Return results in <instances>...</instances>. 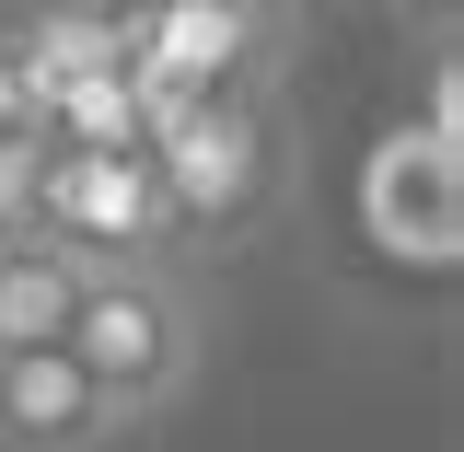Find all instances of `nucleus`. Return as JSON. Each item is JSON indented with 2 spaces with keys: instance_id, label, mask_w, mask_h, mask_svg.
<instances>
[{
  "instance_id": "f257e3e1",
  "label": "nucleus",
  "mask_w": 464,
  "mask_h": 452,
  "mask_svg": "<svg viewBox=\"0 0 464 452\" xmlns=\"http://www.w3.org/2000/svg\"><path fill=\"white\" fill-rule=\"evenodd\" d=\"M140 163L163 186V232L174 244H256L290 209V116L279 93H209V105H151L140 116Z\"/></svg>"
},
{
  "instance_id": "f03ea898",
  "label": "nucleus",
  "mask_w": 464,
  "mask_h": 452,
  "mask_svg": "<svg viewBox=\"0 0 464 452\" xmlns=\"http://www.w3.org/2000/svg\"><path fill=\"white\" fill-rule=\"evenodd\" d=\"M58 348L116 406V429H151L209 371V302H198L186 267H82V302H70V337Z\"/></svg>"
},
{
  "instance_id": "7ed1b4c3",
  "label": "nucleus",
  "mask_w": 464,
  "mask_h": 452,
  "mask_svg": "<svg viewBox=\"0 0 464 452\" xmlns=\"http://www.w3.org/2000/svg\"><path fill=\"white\" fill-rule=\"evenodd\" d=\"M279 82V12L256 0H163L128 12V93L151 105H209V93H267Z\"/></svg>"
},
{
  "instance_id": "20e7f679",
  "label": "nucleus",
  "mask_w": 464,
  "mask_h": 452,
  "mask_svg": "<svg viewBox=\"0 0 464 452\" xmlns=\"http://www.w3.org/2000/svg\"><path fill=\"white\" fill-rule=\"evenodd\" d=\"M116 406L82 383L70 348H24L0 360V452H116Z\"/></svg>"
},
{
  "instance_id": "39448f33",
  "label": "nucleus",
  "mask_w": 464,
  "mask_h": 452,
  "mask_svg": "<svg viewBox=\"0 0 464 452\" xmlns=\"http://www.w3.org/2000/svg\"><path fill=\"white\" fill-rule=\"evenodd\" d=\"M0 58H12V82H24V116H47L58 93L128 70V24H116L105 0H35V12L0 35Z\"/></svg>"
},
{
  "instance_id": "423d86ee",
  "label": "nucleus",
  "mask_w": 464,
  "mask_h": 452,
  "mask_svg": "<svg viewBox=\"0 0 464 452\" xmlns=\"http://www.w3.org/2000/svg\"><path fill=\"white\" fill-rule=\"evenodd\" d=\"M70 302H82V255H58L47 232L0 244V360L70 337Z\"/></svg>"
},
{
  "instance_id": "0eeeda50",
  "label": "nucleus",
  "mask_w": 464,
  "mask_h": 452,
  "mask_svg": "<svg viewBox=\"0 0 464 452\" xmlns=\"http://www.w3.org/2000/svg\"><path fill=\"white\" fill-rule=\"evenodd\" d=\"M47 163H58V139H47V128H0V244H24V232H35Z\"/></svg>"
},
{
  "instance_id": "6e6552de",
  "label": "nucleus",
  "mask_w": 464,
  "mask_h": 452,
  "mask_svg": "<svg viewBox=\"0 0 464 452\" xmlns=\"http://www.w3.org/2000/svg\"><path fill=\"white\" fill-rule=\"evenodd\" d=\"M383 12H395L418 47H453V12H464V0H383Z\"/></svg>"
},
{
  "instance_id": "1a4fd4ad",
  "label": "nucleus",
  "mask_w": 464,
  "mask_h": 452,
  "mask_svg": "<svg viewBox=\"0 0 464 452\" xmlns=\"http://www.w3.org/2000/svg\"><path fill=\"white\" fill-rule=\"evenodd\" d=\"M105 12H116V24H128V12H163V0H105Z\"/></svg>"
},
{
  "instance_id": "9d476101",
  "label": "nucleus",
  "mask_w": 464,
  "mask_h": 452,
  "mask_svg": "<svg viewBox=\"0 0 464 452\" xmlns=\"http://www.w3.org/2000/svg\"><path fill=\"white\" fill-rule=\"evenodd\" d=\"M256 12H279V24H290V0H256Z\"/></svg>"
}]
</instances>
